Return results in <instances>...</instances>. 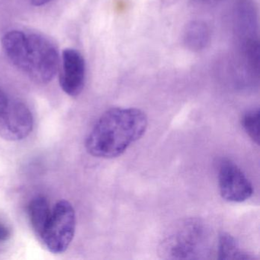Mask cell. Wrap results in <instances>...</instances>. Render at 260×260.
<instances>
[{
	"instance_id": "cell-1",
	"label": "cell",
	"mask_w": 260,
	"mask_h": 260,
	"mask_svg": "<svg viewBox=\"0 0 260 260\" xmlns=\"http://www.w3.org/2000/svg\"><path fill=\"white\" fill-rule=\"evenodd\" d=\"M147 127V116L140 109H109L100 116L86 137V150L95 157H118L144 135Z\"/></svg>"
},
{
	"instance_id": "cell-2",
	"label": "cell",
	"mask_w": 260,
	"mask_h": 260,
	"mask_svg": "<svg viewBox=\"0 0 260 260\" xmlns=\"http://www.w3.org/2000/svg\"><path fill=\"white\" fill-rule=\"evenodd\" d=\"M2 47L13 66L32 81L47 84L55 77L60 66L58 51L44 36L10 31L3 37Z\"/></svg>"
},
{
	"instance_id": "cell-3",
	"label": "cell",
	"mask_w": 260,
	"mask_h": 260,
	"mask_svg": "<svg viewBox=\"0 0 260 260\" xmlns=\"http://www.w3.org/2000/svg\"><path fill=\"white\" fill-rule=\"evenodd\" d=\"M208 231L199 220H185L175 226L161 242L162 258L196 259L205 258L208 252Z\"/></svg>"
},
{
	"instance_id": "cell-4",
	"label": "cell",
	"mask_w": 260,
	"mask_h": 260,
	"mask_svg": "<svg viewBox=\"0 0 260 260\" xmlns=\"http://www.w3.org/2000/svg\"><path fill=\"white\" fill-rule=\"evenodd\" d=\"M77 217L71 202L60 200L51 210V217L40 240L49 252H64L75 235Z\"/></svg>"
},
{
	"instance_id": "cell-5",
	"label": "cell",
	"mask_w": 260,
	"mask_h": 260,
	"mask_svg": "<svg viewBox=\"0 0 260 260\" xmlns=\"http://www.w3.org/2000/svg\"><path fill=\"white\" fill-rule=\"evenodd\" d=\"M32 122L33 115L28 106L9 98L0 86V138L18 141L28 133Z\"/></svg>"
},
{
	"instance_id": "cell-6",
	"label": "cell",
	"mask_w": 260,
	"mask_h": 260,
	"mask_svg": "<svg viewBox=\"0 0 260 260\" xmlns=\"http://www.w3.org/2000/svg\"><path fill=\"white\" fill-rule=\"evenodd\" d=\"M220 196L230 202H245L253 194V187L243 170L231 159H223L218 170Z\"/></svg>"
},
{
	"instance_id": "cell-7",
	"label": "cell",
	"mask_w": 260,
	"mask_h": 260,
	"mask_svg": "<svg viewBox=\"0 0 260 260\" xmlns=\"http://www.w3.org/2000/svg\"><path fill=\"white\" fill-rule=\"evenodd\" d=\"M86 63L82 54L72 48L63 51L59 83L62 90L71 97L80 95L85 86Z\"/></svg>"
},
{
	"instance_id": "cell-8",
	"label": "cell",
	"mask_w": 260,
	"mask_h": 260,
	"mask_svg": "<svg viewBox=\"0 0 260 260\" xmlns=\"http://www.w3.org/2000/svg\"><path fill=\"white\" fill-rule=\"evenodd\" d=\"M28 212L31 228L41 239L51 217V209L48 200L44 196L34 198L28 205Z\"/></svg>"
},
{
	"instance_id": "cell-9",
	"label": "cell",
	"mask_w": 260,
	"mask_h": 260,
	"mask_svg": "<svg viewBox=\"0 0 260 260\" xmlns=\"http://www.w3.org/2000/svg\"><path fill=\"white\" fill-rule=\"evenodd\" d=\"M184 43L193 51L203 50L210 41V30L205 22L194 21L188 24L184 31Z\"/></svg>"
},
{
	"instance_id": "cell-10",
	"label": "cell",
	"mask_w": 260,
	"mask_h": 260,
	"mask_svg": "<svg viewBox=\"0 0 260 260\" xmlns=\"http://www.w3.org/2000/svg\"><path fill=\"white\" fill-rule=\"evenodd\" d=\"M217 258L219 259H251L254 257L243 252L239 247L234 237L223 233L217 242Z\"/></svg>"
},
{
	"instance_id": "cell-11",
	"label": "cell",
	"mask_w": 260,
	"mask_h": 260,
	"mask_svg": "<svg viewBox=\"0 0 260 260\" xmlns=\"http://www.w3.org/2000/svg\"><path fill=\"white\" fill-rule=\"evenodd\" d=\"M259 118L258 109L247 111L242 118V125L249 138L255 144H259Z\"/></svg>"
},
{
	"instance_id": "cell-12",
	"label": "cell",
	"mask_w": 260,
	"mask_h": 260,
	"mask_svg": "<svg viewBox=\"0 0 260 260\" xmlns=\"http://www.w3.org/2000/svg\"><path fill=\"white\" fill-rule=\"evenodd\" d=\"M11 237V231L5 223L0 221V244L6 243Z\"/></svg>"
},
{
	"instance_id": "cell-13",
	"label": "cell",
	"mask_w": 260,
	"mask_h": 260,
	"mask_svg": "<svg viewBox=\"0 0 260 260\" xmlns=\"http://www.w3.org/2000/svg\"><path fill=\"white\" fill-rule=\"evenodd\" d=\"M51 1V0H28V2L35 7H42Z\"/></svg>"
},
{
	"instance_id": "cell-14",
	"label": "cell",
	"mask_w": 260,
	"mask_h": 260,
	"mask_svg": "<svg viewBox=\"0 0 260 260\" xmlns=\"http://www.w3.org/2000/svg\"><path fill=\"white\" fill-rule=\"evenodd\" d=\"M196 1L202 4H205V5H215L220 2L221 0H196Z\"/></svg>"
}]
</instances>
